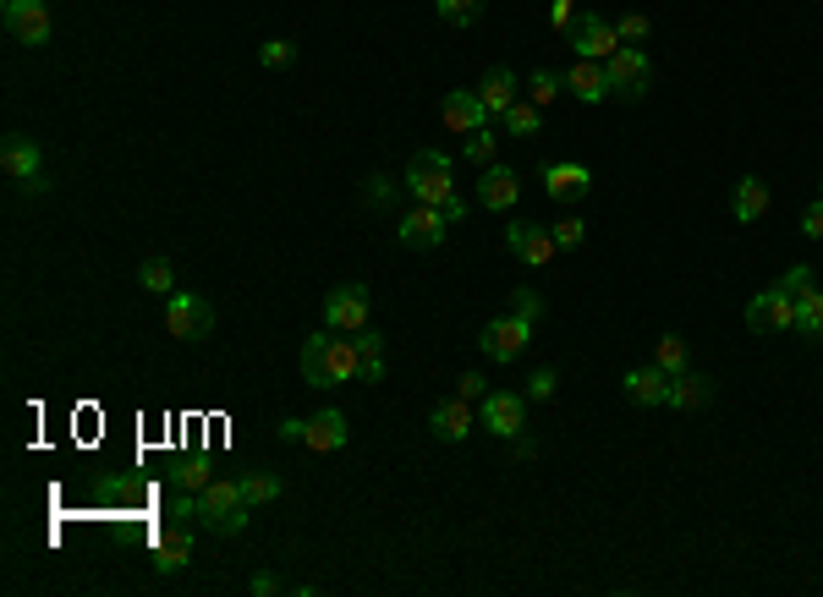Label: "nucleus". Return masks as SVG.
I'll return each instance as SVG.
<instances>
[{
	"instance_id": "5701e85b",
	"label": "nucleus",
	"mask_w": 823,
	"mask_h": 597,
	"mask_svg": "<svg viewBox=\"0 0 823 597\" xmlns=\"http://www.w3.org/2000/svg\"><path fill=\"white\" fill-rule=\"evenodd\" d=\"M325 373H329V390H335V384H346V379H357V340H346V334H335V329H329Z\"/></svg>"
},
{
	"instance_id": "09e8293b",
	"label": "nucleus",
	"mask_w": 823,
	"mask_h": 597,
	"mask_svg": "<svg viewBox=\"0 0 823 597\" xmlns=\"http://www.w3.org/2000/svg\"><path fill=\"white\" fill-rule=\"evenodd\" d=\"M275 593H281L275 576H253V597H275Z\"/></svg>"
},
{
	"instance_id": "6ab92c4d",
	"label": "nucleus",
	"mask_w": 823,
	"mask_h": 597,
	"mask_svg": "<svg viewBox=\"0 0 823 597\" xmlns=\"http://www.w3.org/2000/svg\"><path fill=\"white\" fill-rule=\"evenodd\" d=\"M303 445L319 449V455H335V449L346 445V417H340L335 406L314 412V417H308V428H303Z\"/></svg>"
},
{
	"instance_id": "2eb2a0df",
	"label": "nucleus",
	"mask_w": 823,
	"mask_h": 597,
	"mask_svg": "<svg viewBox=\"0 0 823 597\" xmlns=\"http://www.w3.org/2000/svg\"><path fill=\"white\" fill-rule=\"evenodd\" d=\"M516 198H521V175H516L510 164H484V175H478V203L494 209V214H505V209H516Z\"/></svg>"
},
{
	"instance_id": "f257e3e1",
	"label": "nucleus",
	"mask_w": 823,
	"mask_h": 597,
	"mask_svg": "<svg viewBox=\"0 0 823 597\" xmlns=\"http://www.w3.org/2000/svg\"><path fill=\"white\" fill-rule=\"evenodd\" d=\"M247 499H242V482H203L198 488V521L214 532V537H236L247 526Z\"/></svg>"
},
{
	"instance_id": "a878e982",
	"label": "nucleus",
	"mask_w": 823,
	"mask_h": 597,
	"mask_svg": "<svg viewBox=\"0 0 823 597\" xmlns=\"http://www.w3.org/2000/svg\"><path fill=\"white\" fill-rule=\"evenodd\" d=\"M155 559H160L165 576L187 571V559H192V532H187V526H170V532L160 537V548H155Z\"/></svg>"
},
{
	"instance_id": "c03bdc74",
	"label": "nucleus",
	"mask_w": 823,
	"mask_h": 597,
	"mask_svg": "<svg viewBox=\"0 0 823 597\" xmlns=\"http://www.w3.org/2000/svg\"><path fill=\"white\" fill-rule=\"evenodd\" d=\"M456 395H462V401H484V395H489V379H484V373H462Z\"/></svg>"
},
{
	"instance_id": "c9c22d12",
	"label": "nucleus",
	"mask_w": 823,
	"mask_h": 597,
	"mask_svg": "<svg viewBox=\"0 0 823 597\" xmlns=\"http://www.w3.org/2000/svg\"><path fill=\"white\" fill-rule=\"evenodd\" d=\"M297 61V44L292 39H270V44H258V66H292Z\"/></svg>"
},
{
	"instance_id": "20e7f679",
	"label": "nucleus",
	"mask_w": 823,
	"mask_h": 597,
	"mask_svg": "<svg viewBox=\"0 0 823 597\" xmlns=\"http://www.w3.org/2000/svg\"><path fill=\"white\" fill-rule=\"evenodd\" d=\"M165 329L176 334V340H209L214 334V307L203 297H192V291H170L165 297Z\"/></svg>"
},
{
	"instance_id": "39448f33",
	"label": "nucleus",
	"mask_w": 823,
	"mask_h": 597,
	"mask_svg": "<svg viewBox=\"0 0 823 597\" xmlns=\"http://www.w3.org/2000/svg\"><path fill=\"white\" fill-rule=\"evenodd\" d=\"M527 340H532V323H527V318H516V312L489 318V323H484V334H478V345H484V356H489V362H516V356L527 351Z\"/></svg>"
},
{
	"instance_id": "37998d69",
	"label": "nucleus",
	"mask_w": 823,
	"mask_h": 597,
	"mask_svg": "<svg viewBox=\"0 0 823 597\" xmlns=\"http://www.w3.org/2000/svg\"><path fill=\"white\" fill-rule=\"evenodd\" d=\"M802 236H808V242H823V198L802 209Z\"/></svg>"
},
{
	"instance_id": "a211bd4d",
	"label": "nucleus",
	"mask_w": 823,
	"mask_h": 597,
	"mask_svg": "<svg viewBox=\"0 0 823 597\" xmlns=\"http://www.w3.org/2000/svg\"><path fill=\"white\" fill-rule=\"evenodd\" d=\"M566 88H571V99H582V105H604V94H610L604 61H582V55H577V66L566 72Z\"/></svg>"
},
{
	"instance_id": "72a5a7b5",
	"label": "nucleus",
	"mask_w": 823,
	"mask_h": 597,
	"mask_svg": "<svg viewBox=\"0 0 823 597\" xmlns=\"http://www.w3.org/2000/svg\"><path fill=\"white\" fill-rule=\"evenodd\" d=\"M774 291H785L791 301H802L808 291H813V269H808V264H791V269L780 275V286H774Z\"/></svg>"
},
{
	"instance_id": "f3484780",
	"label": "nucleus",
	"mask_w": 823,
	"mask_h": 597,
	"mask_svg": "<svg viewBox=\"0 0 823 597\" xmlns=\"http://www.w3.org/2000/svg\"><path fill=\"white\" fill-rule=\"evenodd\" d=\"M429 428H434V439H445V445H462L467 434H473V401H440L434 412H429Z\"/></svg>"
},
{
	"instance_id": "bb28decb",
	"label": "nucleus",
	"mask_w": 823,
	"mask_h": 597,
	"mask_svg": "<svg viewBox=\"0 0 823 597\" xmlns=\"http://www.w3.org/2000/svg\"><path fill=\"white\" fill-rule=\"evenodd\" d=\"M499 121H505V132H516V138H538V127H544V116H538L532 99H516Z\"/></svg>"
},
{
	"instance_id": "393cba45",
	"label": "nucleus",
	"mask_w": 823,
	"mask_h": 597,
	"mask_svg": "<svg viewBox=\"0 0 823 597\" xmlns=\"http://www.w3.org/2000/svg\"><path fill=\"white\" fill-rule=\"evenodd\" d=\"M357 379L362 384L384 379V334H373V329H357Z\"/></svg>"
},
{
	"instance_id": "423d86ee",
	"label": "nucleus",
	"mask_w": 823,
	"mask_h": 597,
	"mask_svg": "<svg viewBox=\"0 0 823 597\" xmlns=\"http://www.w3.org/2000/svg\"><path fill=\"white\" fill-rule=\"evenodd\" d=\"M325 329L335 334H357V329H368V286H335L325 297Z\"/></svg>"
},
{
	"instance_id": "ddd939ff",
	"label": "nucleus",
	"mask_w": 823,
	"mask_h": 597,
	"mask_svg": "<svg viewBox=\"0 0 823 597\" xmlns=\"http://www.w3.org/2000/svg\"><path fill=\"white\" fill-rule=\"evenodd\" d=\"M505 247H510L527 269H549V264H555V236H549V231H538V225L510 220V225H505Z\"/></svg>"
},
{
	"instance_id": "49530a36",
	"label": "nucleus",
	"mask_w": 823,
	"mask_h": 597,
	"mask_svg": "<svg viewBox=\"0 0 823 597\" xmlns=\"http://www.w3.org/2000/svg\"><path fill=\"white\" fill-rule=\"evenodd\" d=\"M440 214H445L451 225H456V220H467V198H462V192H451V198L440 203Z\"/></svg>"
},
{
	"instance_id": "a18cd8bd",
	"label": "nucleus",
	"mask_w": 823,
	"mask_h": 597,
	"mask_svg": "<svg viewBox=\"0 0 823 597\" xmlns=\"http://www.w3.org/2000/svg\"><path fill=\"white\" fill-rule=\"evenodd\" d=\"M368 203H395V181H368Z\"/></svg>"
},
{
	"instance_id": "4c0bfd02",
	"label": "nucleus",
	"mask_w": 823,
	"mask_h": 597,
	"mask_svg": "<svg viewBox=\"0 0 823 597\" xmlns=\"http://www.w3.org/2000/svg\"><path fill=\"white\" fill-rule=\"evenodd\" d=\"M510 312H516V318H527V323H538V318H544V297L521 286V291H510Z\"/></svg>"
},
{
	"instance_id": "de8ad7c7",
	"label": "nucleus",
	"mask_w": 823,
	"mask_h": 597,
	"mask_svg": "<svg viewBox=\"0 0 823 597\" xmlns=\"http://www.w3.org/2000/svg\"><path fill=\"white\" fill-rule=\"evenodd\" d=\"M203 477H209V466H203V460H192V466L181 471V482H187V488H203Z\"/></svg>"
},
{
	"instance_id": "c756f323",
	"label": "nucleus",
	"mask_w": 823,
	"mask_h": 597,
	"mask_svg": "<svg viewBox=\"0 0 823 597\" xmlns=\"http://www.w3.org/2000/svg\"><path fill=\"white\" fill-rule=\"evenodd\" d=\"M686 362H692V351H686V340H680V334H664V340L654 345V367H664L669 379H675V373H686Z\"/></svg>"
},
{
	"instance_id": "473e14b6",
	"label": "nucleus",
	"mask_w": 823,
	"mask_h": 597,
	"mask_svg": "<svg viewBox=\"0 0 823 597\" xmlns=\"http://www.w3.org/2000/svg\"><path fill=\"white\" fill-rule=\"evenodd\" d=\"M527 99H532L538 110L555 105V99H560V77H555V72H532V77H527Z\"/></svg>"
},
{
	"instance_id": "a19ab883",
	"label": "nucleus",
	"mask_w": 823,
	"mask_h": 597,
	"mask_svg": "<svg viewBox=\"0 0 823 597\" xmlns=\"http://www.w3.org/2000/svg\"><path fill=\"white\" fill-rule=\"evenodd\" d=\"M165 515H170L176 526H187V521H198V493H176V499L165 504Z\"/></svg>"
},
{
	"instance_id": "ea45409f",
	"label": "nucleus",
	"mask_w": 823,
	"mask_h": 597,
	"mask_svg": "<svg viewBox=\"0 0 823 597\" xmlns=\"http://www.w3.org/2000/svg\"><path fill=\"white\" fill-rule=\"evenodd\" d=\"M615 28H621V44H643V39H648V17H643V11H626Z\"/></svg>"
},
{
	"instance_id": "9b49d317",
	"label": "nucleus",
	"mask_w": 823,
	"mask_h": 597,
	"mask_svg": "<svg viewBox=\"0 0 823 597\" xmlns=\"http://www.w3.org/2000/svg\"><path fill=\"white\" fill-rule=\"evenodd\" d=\"M521 423H527V395L516 390H499V395H484V428L499 434V439H521Z\"/></svg>"
},
{
	"instance_id": "6e6552de",
	"label": "nucleus",
	"mask_w": 823,
	"mask_h": 597,
	"mask_svg": "<svg viewBox=\"0 0 823 597\" xmlns=\"http://www.w3.org/2000/svg\"><path fill=\"white\" fill-rule=\"evenodd\" d=\"M6 33L28 50L50 44V6L44 0H6Z\"/></svg>"
},
{
	"instance_id": "f704fd0d",
	"label": "nucleus",
	"mask_w": 823,
	"mask_h": 597,
	"mask_svg": "<svg viewBox=\"0 0 823 597\" xmlns=\"http://www.w3.org/2000/svg\"><path fill=\"white\" fill-rule=\"evenodd\" d=\"M549 236H555V247H566V253H571V247H582L588 225H582L577 214H566V220H555V225H549Z\"/></svg>"
},
{
	"instance_id": "b1692460",
	"label": "nucleus",
	"mask_w": 823,
	"mask_h": 597,
	"mask_svg": "<svg viewBox=\"0 0 823 597\" xmlns=\"http://www.w3.org/2000/svg\"><path fill=\"white\" fill-rule=\"evenodd\" d=\"M478 99H484V110H489V121H499V116H505V110L516 105V77L494 66L489 77L478 83Z\"/></svg>"
},
{
	"instance_id": "dca6fc26",
	"label": "nucleus",
	"mask_w": 823,
	"mask_h": 597,
	"mask_svg": "<svg viewBox=\"0 0 823 597\" xmlns=\"http://www.w3.org/2000/svg\"><path fill=\"white\" fill-rule=\"evenodd\" d=\"M445 231H451V220H445L434 203H418V209L401 220V242H407V247H418V253H423V247H440V242H445Z\"/></svg>"
},
{
	"instance_id": "aec40b11",
	"label": "nucleus",
	"mask_w": 823,
	"mask_h": 597,
	"mask_svg": "<svg viewBox=\"0 0 823 597\" xmlns=\"http://www.w3.org/2000/svg\"><path fill=\"white\" fill-rule=\"evenodd\" d=\"M730 214H736V225L763 220V214H769V186H763L758 175H741V181L730 186Z\"/></svg>"
},
{
	"instance_id": "79ce46f5",
	"label": "nucleus",
	"mask_w": 823,
	"mask_h": 597,
	"mask_svg": "<svg viewBox=\"0 0 823 597\" xmlns=\"http://www.w3.org/2000/svg\"><path fill=\"white\" fill-rule=\"evenodd\" d=\"M549 22H555L560 33H571V28H577V0H549Z\"/></svg>"
},
{
	"instance_id": "0eeeda50",
	"label": "nucleus",
	"mask_w": 823,
	"mask_h": 597,
	"mask_svg": "<svg viewBox=\"0 0 823 597\" xmlns=\"http://www.w3.org/2000/svg\"><path fill=\"white\" fill-rule=\"evenodd\" d=\"M571 50H577L582 61H610V55L621 50V28L604 22L599 11H582L577 28H571Z\"/></svg>"
},
{
	"instance_id": "9d476101",
	"label": "nucleus",
	"mask_w": 823,
	"mask_h": 597,
	"mask_svg": "<svg viewBox=\"0 0 823 597\" xmlns=\"http://www.w3.org/2000/svg\"><path fill=\"white\" fill-rule=\"evenodd\" d=\"M747 329L752 334H774V329H796V301L785 297V291H758V297L747 301Z\"/></svg>"
},
{
	"instance_id": "412c9836",
	"label": "nucleus",
	"mask_w": 823,
	"mask_h": 597,
	"mask_svg": "<svg viewBox=\"0 0 823 597\" xmlns=\"http://www.w3.org/2000/svg\"><path fill=\"white\" fill-rule=\"evenodd\" d=\"M708 401H714V379H703V373H692V367L669 379V401H664V406H675V412H703Z\"/></svg>"
},
{
	"instance_id": "f8f14e48",
	"label": "nucleus",
	"mask_w": 823,
	"mask_h": 597,
	"mask_svg": "<svg viewBox=\"0 0 823 597\" xmlns=\"http://www.w3.org/2000/svg\"><path fill=\"white\" fill-rule=\"evenodd\" d=\"M544 192L555 203H577V198L593 192V170L577 164V159H555V164H544Z\"/></svg>"
},
{
	"instance_id": "1a4fd4ad",
	"label": "nucleus",
	"mask_w": 823,
	"mask_h": 597,
	"mask_svg": "<svg viewBox=\"0 0 823 597\" xmlns=\"http://www.w3.org/2000/svg\"><path fill=\"white\" fill-rule=\"evenodd\" d=\"M39 164H44V153L33 138H6L0 143V170L17 181V186H28V192H44V175H39Z\"/></svg>"
},
{
	"instance_id": "7c9ffc66",
	"label": "nucleus",
	"mask_w": 823,
	"mask_h": 597,
	"mask_svg": "<svg viewBox=\"0 0 823 597\" xmlns=\"http://www.w3.org/2000/svg\"><path fill=\"white\" fill-rule=\"evenodd\" d=\"M286 493V482L275 477V471H253V477H242V499L247 504H270V499H281Z\"/></svg>"
},
{
	"instance_id": "7ed1b4c3",
	"label": "nucleus",
	"mask_w": 823,
	"mask_h": 597,
	"mask_svg": "<svg viewBox=\"0 0 823 597\" xmlns=\"http://www.w3.org/2000/svg\"><path fill=\"white\" fill-rule=\"evenodd\" d=\"M604 77H610V94H615V99L637 105V99L648 94V83H654V61H648V50L621 44V50L604 61Z\"/></svg>"
},
{
	"instance_id": "c85d7f7f",
	"label": "nucleus",
	"mask_w": 823,
	"mask_h": 597,
	"mask_svg": "<svg viewBox=\"0 0 823 597\" xmlns=\"http://www.w3.org/2000/svg\"><path fill=\"white\" fill-rule=\"evenodd\" d=\"M796 334H808V340H823V291L813 286L808 297L796 301Z\"/></svg>"
},
{
	"instance_id": "cd10ccee",
	"label": "nucleus",
	"mask_w": 823,
	"mask_h": 597,
	"mask_svg": "<svg viewBox=\"0 0 823 597\" xmlns=\"http://www.w3.org/2000/svg\"><path fill=\"white\" fill-rule=\"evenodd\" d=\"M138 286L155 291V297H170V291H176V269H170L165 258H144V264H138Z\"/></svg>"
},
{
	"instance_id": "f03ea898",
	"label": "nucleus",
	"mask_w": 823,
	"mask_h": 597,
	"mask_svg": "<svg viewBox=\"0 0 823 597\" xmlns=\"http://www.w3.org/2000/svg\"><path fill=\"white\" fill-rule=\"evenodd\" d=\"M407 192L418 198V203H445L451 192H456V175H451V153L440 149H418L412 153V164H407Z\"/></svg>"
},
{
	"instance_id": "4be33fe9",
	"label": "nucleus",
	"mask_w": 823,
	"mask_h": 597,
	"mask_svg": "<svg viewBox=\"0 0 823 597\" xmlns=\"http://www.w3.org/2000/svg\"><path fill=\"white\" fill-rule=\"evenodd\" d=\"M626 395H632L637 406H664V401H669V373H664V367H637V373H626Z\"/></svg>"
},
{
	"instance_id": "58836bf2",
	"label": "nucleus",
	"mask_w": 823,
	"mask_h": 597,
	"mask_svg": "<svg viewBox=\"0 0 823 597\" xmlns=\"http://www.w3.org/2000/svg\"><path fill=\"white\" fill-rule=\"evenodd\" d=\"M467 159H473V164H494V132L489 127L467 132Z\"/></svg>"
},
{
	"instance_id": "2f4dec72",
	"label": "nucleus",
	"mask_w": 823,
	"mask_h": 597,
	"mask_svg": "<svg viewBox=\"0 0 823 597\" xmlns=\"http://www.w3.org/2000/svg\"><path fill=\"white\" fill-rule=\"evenodd\" d=\"M434 11H440V22H451V28H473V22L484 17V0H434Z\"/></svg>"
},
{
	"instance_id": "e433bc0d",
	"label": "nucleus",
	"mask_w": 823,
	"mask_h": 597,
	"mask_svg": "<svg viewBox=\"0 0 823 597\" xmlns=\"http://www.w3.org/2000/svg\"><path fill=\"white\" fill-rule=\"evenodd\" d=\"M555 384H560V379H555V367H532V379H527V390H521V395H527V401H555Z\"/></svg>"
},
{
	"instance_id": "4468645a",
	"label": "nucleus",
	"mask_w": 823,
	"mask_h": 597,
	"mask_svg": "<svg viewBox=\"0 0 823 597\" xmlns=\"http://www.w3.org/2000/svg\"><path fill=\"white\" fill-rule=\"evenodd\" d=\"M440 121L451 127V132H478V127H489V110H484V99H478V88H456V94H445L440 99Z\"/></svg>"
}]
</instances>
